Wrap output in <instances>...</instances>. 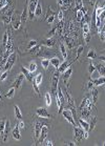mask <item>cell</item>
Returning <instances> with one entry per match:
<instances>
[{"label":"cell","mask_w":105,"mask_h":146,"mask_svg":"<svg viewBox=\"0 0 105 146\" xmlns=\"http://www.w3.org/2000/svg\"><path fill=\"white\" fill-rule=\"evenodd\" d=\"M16 60H17V52H13L9 56L7 62H5V64H4L3 66V70H10V68L13 67V65L15 64Z\"/></svg>","instance_id":"cell-1"},{"label":"cell","mask_w":105,"mask_h":146,"mask_svg":"<svg viewBox=\"0 0 105 146\" xmlns=\"http://www.w3.org/2000/svg\"><path fill=\"white\" fill-rule=\"evenodd\" d=\"M59 79H60V72L57 70L55 73L52 74V93L54 95H56L57 91H58Z\"/></svg>","instance_id":"cell-2"},{"label":"cell","mask_w":105,"mask_h":146,"mask_svg":"<svg viewBox=\"0 0 105 146\" xmlns=\"http://www.w3.org/2000/svg\"><path fill=\"white\" fill-rule=\"evenodd\" d=\"M38 2L39 0H30V2H28V18H30V20H33L35 18V11Z\"/></svg>","instance_id":"cell-3"},{"label":"cell","mask_w":105,"mask_h":146,"mask_svg":"<svg viewBox=\"0 0 105 146\" xmlns=\"http://www.w3.org/2000/svg\"><path fill=\"white\" fill-rule=\"evenodd\" d=\"M10 23L13 25V28L14 30H19L20 28V25H21V17H20V14L17 13V12H15L13 16H12V21H10Z\"/></svg>","instance_id":"cell-4"},{"label":"cell","mask_w":105,"mask_h":146,"mask_svg":"<svg viewBox=\"0 0 105 146\" xmlns=\"http://www.w3.org/2000/svg\"><path fill=\"white\" fill-rule=\"evenodd\" d=\"M62 115L64 118L66 119L67 122H70V124H72L73 126H77V123L75 121V118H74L73 112H72L70 109H64V110H62Z\"/></svg>","instance_id":"cell-5"},{"label":"cell","mask_w":105,"mask_h":146,"mask_svg":"<svg viewBox=\"0 0 105 146\" xmlns=\"http://www.w3.org/2000/svg\"><path fill=\"white\" fill-rule=\"evenodd\" d=\"M83 37L87 44L91 40V24L88 22H83Z\"/></svg>","instance_id":"cell-6"},{"label":"cell","mask_w":105,"mask_h":146,"mask_svg":"<svg viewBox=\"0 0 105 146\" xmlns=\"http://www.w3.org/2000/svg\"><path fill=\"white\" fill-rule=\"evenodd\" d=\"M47 132H49V125H44L43 124L41 132H40V136H39L38 140H37V144H42L44 142V140L46 139V136H47Z\"/></svg>","instance_id":"cell-7"},{"label":"cell","mask_w":105,"mask_h":146,"mask_svg":"<svg viewBox=\"0 0 105 146\" xmlns=\"http://www.w3.org/2000/svg\"><path fill=\"white\" fill-rule=\"evenodd\" d=\"M10 122L9 120H7V123H5V127H4V132L3 135H2V141L3 143H5L9 139V136H10Z\"/></svg>","instance_id":"cell-8"},{"label":"cell","mask_w":105,"mask_h":146,"mask_svg":"<svg viewBox=\"0 0 105 146\" xmlns=\"http://www.w3.org/2000/svg\"><path fill=\"white\" fill-rule=\"evenodd\" d=\"M93 106H94V104H91L89 106H87V107L82 108L80 110L81 117L84 119L89 118V117H91V108H93Z\"/></svg>","instance_id":"cell-9"},{"label":"cell","mask_w":105,"mask_h":146,"mask_svg":"<svg viewBox=\"0 0 105 146\" xmlns=\"http://www.w3.org/2000/svg\"><path fill=\"white\" fill-rule=\"evenodd\" d=\"M12 136H13V138H14L15 140H17V141H19V140L21 139L20 127H19V123H17V124L15 125L14 128H13V130H12Z\"/></svg>","instance_id":"cell-10"},{"label":"cell","mask_w":105,"mask_h":146,"mask_svg":"<svg viewBox=\"0 0 105 146\" xmlns=\"http://www.w3.org/2000/svg\"><path fill=\"white\" fill-rule=\"evenodd\" d=\"M74 132H75V140L78 141V142H80L81 140H82V138H83L84 132L82 130V128H79V127H77V126H75Z\"/></svg>","instance_id":"cell-11"},{"label":"cell","mask_w":105,"mask_h":146,"mask_svg":"<svg viewBox=\"0 0 105 146\" xmlns=\"http://www.w3.org/2000/svg\"><path fill=\"white\" fill-rule=\"evenodd\" d=\"M42 126H43V124H42L41 122L37 121V122H36V123H35V130H34V138H35L36 140H38L39 136H40V132H41Z\"/></svg>","instance_id":"cell-12"},{"label":"cell","mask_w":105,"mask_h":146,"mask_svg":"<svg viewBox=\"0 0 105 146\" xmlns=\"http://www.w3.org/2000/svg\"><path fill=\"white\" fill-rule=\"evenodd\" d=\"M24 75L23 74H20V75H18V77L16 78V80L14 81V83H13V86L16 88V89H18V88H20L21 84H22V82H23V80H24Z\"/></svg>","instance_id":"cell-13"},{"label":"cell","mask_w":105,"mask_h":146,"mask_svg":"<svg viewBox=\"0 0 105 146\" xmlns=\"http://www.w3.org/2000/svg\"><path fill=\"white\" fill-rule=\"evenodd\" d=\"M36 112H37V115H38L39 117H41V118H51V115L49 114V111L43 107L37 108V109H36Z\"/></svg>","instance_id":"cell-14"},{"label":"cell","mask_w":105,"mask_h":146,"mask_svg":"<svg viewBox=\"0 0 105 146\" xmlns=\"http://www.w3.org/2000/svg\"><path fill=\"white\" fill-rule=\"evenodd\" d=\"M78 123H79L80 127L83 129L84 132H89V123H88V122H86L85 120H83V119L78 118Z\"/></svg>","instance_id":"cell-15"},{"label":"cell","mask_w":105,"mask_h":146,"mask_svg":"<svg viewBox=\"0 0 105 146\" xmlns=\"http://www.w3.org/2000/svg\"><path fill=\"white\" fill-rule=\"evenodd\" d=\"M28 1H26V3H25V5H24V9H23L22 13L20 14L21 22H22V23H25L26 20H28Z\"/></svg>","instance_id":"cell-16"},{"label":"cell","mask_w":105,"mask_h":146,"mask_svg":"<svg viewBox=\"0 0 105 146\" xmlns=\"http://www.w3.org/2000/svg\"><path fill=\"white\" fill-rule=\"evenodd\" d=\"M72 74H73V68H72V66H70V67L63 73V81H64V83L66 84V86H67V81H68V79L70 78Z\"/></svg>","instance_id":"cell-17"},{"label":"cell","mask_w":105,"mask_h":146,"mask_svg":"<svg viewBox=\"0 0 105 146\" xmlns=\"http://www.w3.org/2000/svg\"><path fill=\"white\" fill-rule=\"evenodd\" d=\"M21 72H22V74L24 75V77L28 79V81H33V79H34V77H33V73H31L28 70H26L24 66H21Z\"/></svg>","instance_id":"cell-18"},{"label":"cell","mask_w":105,"mask_h":146,"mask_svg":"<svg viewBox=\"0 0 105 146\" xmlns=\"http://www.w3.org/2000/svg\"><path fill=\"white\" fill-rule=\"evenodd\" d=\"M91 104H94L93 102H91V98L89 97H86V98H84L83 99V101H82V103L80 104V106H79V110H81L82 108H84V107H87V106H89Z\"/></svg>","instance_id":"cell-19"},{"label":"cell","mask_w":105,"mask_h":146,"mask_svg":"<svg viewBox=\"0 0 105 146\" xmlns=\"http://www.w3.org/2000/svg\"><path fill=\"white\" fill-rule=\"evenodd\" d=\"M93 82H94V85L96 87L101 86V85L105 84V77L101 76V77H98V78H94V79H93Z\"/></svg>","instance_id":"cell-20"},{"label":"cell","mask_w":105,"mask_h":146,"mask_svg":"<svg viewBox=\"0 0 105 146\" xmlns=\"http://www.w3.org/2000/svg\"><path fill=\"white\" fill-rule=\"evenodd\" d=\"M73 62H74V61H73ZM73 62L68 63L67 61H64L63 63H61V64H60V66L58 67V70L60 72V74L64 73V72H65V70H66L70 66H72V63H73Z\"/></svg>","instance_id":"cell-21"},{"label":"cell","mask_w":105,"mask_h":146,"mask_svg":"<svg viewBox=\"0 0 105 146\" xmlns=\"http://www.w3.org/2000/svg\"><path fill=\"white\" fill-rule=\"evenodd\" d=\"M64 96H65V101H67L68 102V105H70V107H75V102H74L73 98L70 97V93L67 91H64Z\"/></svg>","instance_id":"cell-22"},{"label":"cell","mask_w":105,"mask_h":146,"mask_svg":"<svg viewBox=\"0 0 105 146\" xmlns=\"http://www.w3.org/2000/svg\"><path fill=\"white\" fill-rule=\"evenodd\" d=\"M96 70L98 72V74L100 76H105V65L104 64H102V63H98L97 65H96Z\"/></svg>","instance_id":"cell-23"},{"label":"cell","mask_w":105,"mask_h":146,"mask_svg":"<svg viewBox=\"0 0 105 146\" xmlns=\"http://www.w3.org/2000/svg\"><path fill=\"white\" fill-rule=\"evenodd\" d=\"M55 40L52 38H47V39H44L43 41H42V45H44V46H47V47H52V46L55 45Z\"/></svg>","instance_id":"cell-24"},{"label":"cell","mask_w":105,"mask_h":146,"mask_svg":"<svg viewBox=\"0 0 105 146\" xmlns=\"http://www.w3.org/2000/svg\"><path fill=\"white\" fill-rule=\"evenodd\" d=\"M51 60V64L52 65V67H55L56 70H58V67L60 66V64H61V60L58 58V57H55V58H52Z\"/></svg>","instance_id":"cell-25"},{"label":"cell","mask_w":105,"mask_h":146,"mask_svg":"<svg viewBox=\"0 0 105 146\" xmlns=\"http://www.w3.org/2000/svg\"><path fill=\"white\" fill-rule=\"evenodd\" d=\"M99 36H100V39H101L102 42H105V22L104 24L102 23L101 24V28H100V31H99Z\"/></svg>","instance_id":"cell-26"},{"label":"cell","mask_w":105,"mask_h":146,"mask_svg":"<svg viewBox=\"0 0 105 146\" xmlns=\"http://www.w3.org/2000/svg\"><path fill=\"white\" fill-rule=\"evenodd\" d=\"M98 89L94 87V89H91V97H93V99H91V101H93V103L94 104H96L97 103V101H98Z\"/></svg>","instance_id":"cell-27"},{"label":"cell","mask_w":105,"mask_h":146,"mask_svg":"<svg viewBox=\"0 0 105 146\" xmlns=\"http://www.w3.org/2000/svg\"><path fill=\"white\" fill-rule=\"evenodd\" d=\"M42 15V5H41V2L39 1L38 4H37V7H36V11H35V17L36 18H39L40 16Z\"/></svg>","instance_id":"cell-28"},{"label":"cell","mask_w":105,"mask_h":146,"mask_svg":"<svg viewBox=\"0 0 105 146\" xmlns=\"http://www.w3.org/2000/svg\"><path fill=\"white\" fill-rule=\"evenodd\" d=\"M60 52H61V55H62L63 59H66L67 58V51H66L65 45H64V43H60Z\"/></svg>","instance_id":"cell-29"},{"label":"cell","mask_w":105,"mask_h":146,"mask_svg":"<svg viewBox=\"0 0 105 146\" xmlns=\"http://www.w3.org/2000/svg\"><path fill=\"white\" fill-rule=\"evenodd\" d=\"M14 110H15V117L18 120H21L22 119V114H21V110L18 105H15L14 106Z\"/></svg>","instance_id":"cell-30"},{"label":"cell","mask_w":105,"mask_h":146,"mask_svg":"<svg viewBox=\"0 0 105 146\" xmlns=\"http://www.w3.org/2000/svg\"><path fill=\"white\" fill-rule=\"evenodd\" d=\"M86 58H87V59H91V60L96 59V58H97V52L93 49H89V52H88L87 55H86Z\"/></svg>","instance_id":"cell-31"},{"label":"cell","mask_w":105,"mask_h":146,"mask_svg":"<svg viewBox=\"0 0 105 146\" xmlns=\"http://www.w3.org/2000/svg\"><path fill=\"white\" fill-rule=\"evenodd\" d=\"M5 123H7V119L5 118H2L0 120V136L2 137L3 135V132H4V127H5Z\"/></svg>","instance_id":"cell-32"},{"label":"cell","mask_w":105,"mask_h":146,"mask_svg":"<svg viewBox=\"0 0 105 146\" xmlns=\"http://www.w3.org/2000/svg\"><path fill=\"white\" fill-rule=\"evenodd\" d=\"M15 91H16V88H15L14 86H12V87H10V89L7 91V94H5V97H7V99H12V98L14 97V95H15Z\"/></svg>","instance_id":"cell-33"},{"label":"cell","mask_w":105,"mask_h":146,"mask_svg":"<svg viewBox=\"0 0 105 146\" xmlns=\"http://www.w3.org/2000/svg\"><path fill=\"white\" fill-rule=\"evenodd\" d=\"M42 79H43V75L42 74H38V76H35L34 79H33V82H35L37 85H40V83L42 82Z\"/></svg>","instance_id":"cell-34"},{"label":"cell","mask_w":105,"mask_h":146,"mask_svg":"<svg viewBox=\"0 0 105 146\" xmlns=\"http://www.w3.org/2000/svg\"><path fill=\"white\" fill-rule=\"evenodd\" d=\"M44 101H45L46 106H51L52 105V97H51V94L49 93H46L44 95Z\"/></svg>","instance_id":"cell-35"},{"label":"cell","mask_w":105,"mask_h":146,"mask_svg":"<svg viewBox=\"0 0 105 146\" xmlns=\"http://www.w3.org/2000/svg\"><path fill=\"white\" fill-rule=\"evenodd\" d=\"M28 70L31 72V73H35L36 70H37V63L36 62H31L30 63V65H28Z\"/></svg>","instance_id":"cell-36"},{"label":"cell","mask_w":105,"mask_h":146,"mask_svg":"<svg viewBox=\"0 0 105 146\" xmlns=\"http://www.w3.org/2000/svg\"><path fill=\"white\" fill-rule=\"evenodd\" d=\"M49 64H51V60L47 59V58H44V59L41 60V65L43 66V68H44V70H46V68L49 67Z\"/></svg>","instance_id":"cell-37"},{"label":"cell","mask_w":105,"mask_h":146,"mask_svg":"<svg viewBox=\"0 0 105 146\" xmlns=\"http://www.w3.org/2000/svg\"><path fill=\"white\" fill-rule=\"evenodd\" d=\"M94 72H96V65H94L93 62H91L89 64H88V73H89V75L91 76Z\"/></svg>","instance_id":"cell-38"},{"label":"cell","mask_w":105,"mask_h":146,"mask_svg":"<svg viewBox=\"0 0 105 146\" xmlns=\"http://www.w3.org/2000/svg\"><path fill=\"white\" fill-rule=\"evenodd\" d=\"M1 20H2V22H3L4 24H9V23H10V21H12V17L2 15V16H1Z\"/></svg>","instance_id":"cell-39"},{"label":"cell","mask_w":105,"mask_h":146,"mask_svg":"<svg viewBox=\"0 0 105 146\" xmlns=\"http://www.w3.org/2000/svg\"><path fill=\"white\" fill-rule=\"evenodd\" d=\"M55 17H56V15H55V14H52V15H51L49 17H47L45 19L46 23H49V24H52V23H54V21H55Z\"/></svg>","instance_id":"cell-40"},{"label":"cell","mask_w":105,"mask_h":146,"mask_svg":"<svg viewBox=\"0 0 105 146\" xmlns=\"http://www.w3.org/2000/svg\"><path fill=\"white\" fill-rule=\"evenodd\" d=\"M83 49H84V46L83 45H79V46H78V49H77V57H76V59H75V60H77V59H79V58H80V55L82 54Z\"/></svg>","instance_id":"cell-41"},{"label":"cell","mask_w":105,"mask_h":146,"mask_svg":"<svg viewBox=\"0 0 105 146\" xmlns=\"http://www.w3.org/2000/svg\"><path fill=\"white\" fill-rule=\"evenodd\" d=\"M94 82H93V80L91 79V81H88L87 83H86V89L87 91H91V89H94Z\"/></svg>","instance_id":"cell-42"},{"label":"cell","mask_w":105,"mask_h":146,"mask_svg":"<svg viewBox=\"0 0 105 146\" xmlns=\"http://www.w3.org/2000/svg\"><path fill=\"white\" fill-rule=\"evenodd\" d=\"M37 42H38L37 40H31V41L28 42V46H26V47H28V49H33L34 46L37 45Z\"/></svg>","instance_id":"cell-43"},{"label":"cell","mask_w":105,"mask_h":146,"mask_svg":"<svg viewBox=\"0 0 105 146\" xmlns=\"http://www.w3.org/2000/svg\"><path fill=\"white\" fill-rule=\"evenodd\" d=\"M9 3H10V0H0V10L3 9L4 7H7Z\"/></svg>","instance_id":"cell-44"},{"label":"cell","mask_w":105,"mask_h":146,"mask_svg":"<svg viewBox=\"0 0 105 146\" xmlns=\"http://www.w3.org/2000/svg\"><path fill=\"white\" fill-rule=\"evenodd\" d=\"M76 9L77 10L83 9V1L82 0H76Z\"/></svg>","instance_id":"cell-45"},{"label":"cell","mask_w":105,"mask_h":146,"mask_svg":"<svg viewBox=\"0 0 105 146\" xmlns=\"http://www.w3.org/2000/svg\"><path fill=\"white\" fill-rule=\"evenodd\" d=\"M7 75H9V70H4L3 73L0 75V81H4L7 80Z\"/></svg>","instance_id":"cell-46"},{"label":"cell","mask_w":105,"mask_h":146,"mask_svg":"<svg viewBox=\"0 0 105 146\" xmlns=\"http://www.w3.org/2000/svg\"><path fill=\"white\" fill-rule=\"evenodd\" d=\"M96 121H97V119H96V117H94V118L91 119V122L89 123V132H91V130L94 129V125H96Z\"/></svg>","instance_id":"cell-47"},{"label":"cell","mask_w":105,"mask_h":146,"mask_svg":"<svg viewBox=\"0 0 105 146\" xmlns=\"http://www.w3.org/2000/svg\"><path fill=\"white\" fill-rule=\"evenodd\" d=\"M57 30H58V25H56V26L52 28V30H51V31L49 32V37H52V35H55V34H56Z\"/></svg>","instance_id":"cell-48"},{"label":"cell","mask_w":105,"mask_h":146,"mask_svg":"<svg viewBox=\"0 0 105 146\" xmlns=\"http://www.w3.org/2000/svg\"><path fill=\"white\" fill-rule=\"evenodd\" d=\"M42 144H44V145H46V146H54L55 145V143L52 142V141H51V140H44V142L42 143Z\"/></svg>","instance_id":"cell-49"},{"label":"cell","mask_w":105,"mask_h":146,"mask_svg":"<svg viewBox=\"0 0 105 146\" xmlns=\"http://www.w3.org/2000/svg\"><path fill=\"white\" fill-rule=\"evenodd\" d=\"M52 14H55V13L52 11V7H49V9H47V12H46V15H45V19L47 17H49V16H51V15H52Z\"/></svg>","instance_id":"cell-50"},{"label":"cell","mask_w":105,"mask_h":146,"mask_svg":"<svg viewBox=\"0 0 105 146\" xmlns=\"http://www.w3.org/2000/svg\"><path fill=\"white\" fill-rule=\"evenodd\" d=\"M58 19H59V21H63V17H64V14H63V11L62 10H60L59 11V13H58Z\"/></svg>","instance_id":"cell-51"},{"label":"cell","mask_w":105,"mask_h":146,"mask_svg":"<svg viewBox=\"0 0 105 146\" xmlns=\"http://www.w3.org/2000/svg\"><path fill=\"white\" fill-rule=\"evenodd\" d=\"M98 59L101 60V61H105V51H103V52H102L101 54L99 55Z\"/></svg>","instance_id":"cell-52"},{"label":"cell","mask_w":105,"mask_h":146,"mask_svg":"<svg viewBox=\"0 0 105 146\" xmlns=\"http://www.w3.org/2000/svg\"><path fill=\"white\" fill-rule=\"evenodd\" d=\"M100 20H101V23H103V20H105V10L100 15Z\"/></svg>","instance_id":"cell-53"},{"label":"cell","mask_w":105,"mask_h":146,"mask_svg":"<svg viewBox=\"0 0 105 146\" xmlns=\"http://www.w3.org/2000/svg\"><path fill=\"white\" fill-rule=\"evenodd\" d=\"M19 127H20L21 129H23L25 127V125H24V122L23 121H20L19 122Z\"/></svg>","instance_id":"cell-54"},{"label":"cell","mask_w":105,"mask_h":146,"mask_svg":"<svg viewBox=\"0 0 105 146\" xmlns=\"http://www.w3.org/2000/svg\"><path fill=\"white\" fill-rule=\"evenodd\" d=\"M65 145H70V146H75V145H76V143H74V142H66V143H65Z\"/></svg>","instance_id":"cell-55"},{"label":"cell","mask_w":105,"mask_h":146,"mask_svg":"<svg viewBox=\"0 0 105 146\" xmlns=\"http://www.w3.org/2000/svg\"><path fill=\"white\" fill-rule=\"evenodd\" d=\"M0 99H2V97H1V95H0Z\"/></svg>","instance_id":"cell-56"},{"label":"cell","mask_w":105,"mask_h":146,"mask_svg":"<svg viewBox=\"0 0 105 146\" xmlns=\"http://www.w3.org/2000/svg\"><path fill=\"white\" fill-rule=\"evenodd\" d=\"M0 104H1V99H0Z\"/></svg>","instance_id":"cell-57"},{"label":"cell","mask_w":105,"mask_h":146,"mask_svg":"<svg viewBox=\"0 0 105 146\" xmlns=\"http://www.w3.org/2000/svg\"><path fill=\"white\" fill-rule=\"evenodd\" d=\"M104 1H105V0H104Z\"/></svg>","instance_id":"cell-58"}]
</instances>
